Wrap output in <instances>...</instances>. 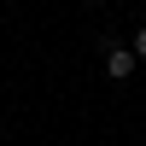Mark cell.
I'll list each match as a JSON object with an SVG mask.
<instances>
[{"mask_svg":"<svg viewBox=\"0 0 146 146\" xmlns=\"http://www.w3.org/2000/svg\"><path fill=\"white\" fill-rule=\"evenodd\" d=\"M105 76H111V82H129V76H135V47H111V53H105Z\"/></svg>","mask_w":146,"mask_h":146,"instance_id":"cell-1","label":"cell"},{"mask_svg":"<svg viewBox=\"0 0 146 146\" xmlns=\"http://www.w3.org/2000/svg\"><path fill=\"white\" fill-rule=\"evenodd\" d=\"M135 58H146V29H140V35H135Z\"/></svg>","mask_w":146,"mask_h":146,"instance_id":"cell-2","label":"cell"}]
</instances>
